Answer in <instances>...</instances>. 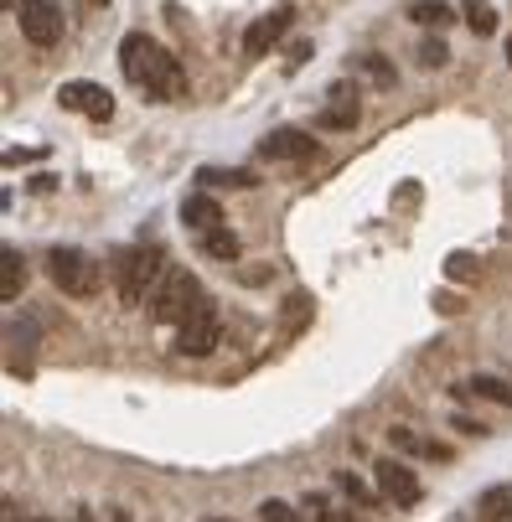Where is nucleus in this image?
Returning a JSON list of instances; mask_svg holds the SVG:
<instances>
[{"label":"nucleus","mask_w":512,"mask_h":522,"mask_svg":"<svg viewBox=\"0 0 512 522\" xmlns=\"http://www.w3.org/2000/svg\"><path fill=\"white\" fill-rule=\"evenodd\" d=\"M57 104L73 109V114H83V119H94V125H104V119L114 114V94H109V88L104 83H83V78L57 88Z\"/></svg>","instance_id":"0eeeda50"},{"label":"nucleus","mask_w":512,"mask_h":522,"mask_svg":"<svg viewBox=\"0 0 512 522\" xmlns=\"http://www.w3.org/2000/svg\"><path fill=\"white\" fill-rule=\"evenodd\" d=\"M202 181H207V187H259L254 171H244V166H233V171H202Z\"/></svg>","instance_id":"6ab92c4d"},{"label":"nucleus","mask_w":512,"mask_h":522,"mask_svg":"<svg viewBox=\"0 0 512 522\" xmlns=\"http://www.w3.org/2000/svg\"><path fill=\"white\" fill-rule=\"evenodd\" d=\"M450 274H456V280H466V274H471V259L456 254V259H450Z\"/></svg>","instance_id":"cd10ccee"},{"label":"nucleus","mask_w":512,"mask_h":522,"mask_svg":"<svg viewBox=\"0 0 512 522\" xmlns=\"http://www.w3.org/2000/svg\"><path fill=\"white\" fill-rule=\"evenodd\" d=\"M259 522H300V512H295L290 502H280V497H269V502L259 507Z\"/></svg>","instance_id":"4be33fe9"},{"label":"nucleus","mask_w":512,"mask_h":522,"mask_svg":"<svg viewBox=\"0 0 512 522\" xmlns=\"http://www.w3.org/2000/svg\"><path fill=\"white\" fill-rule=\"evenodd\" d=\"M88 6H109V0H88Z\"/></svg>","instance_id":"2f4dec72"},{"label":"nucleus","mask_w":512,"mask_h":522,"mask_svg":"<svg viewBox=\"0 0 512 522\" xmlns=\"http://www.w3.org/2000/svg\"><path fill=\"white\" fill-rule=\"evenodd\" d=\"M306 57H311V42H295V47H290V68H300Z\"/></svg>","instance_id":"bb28decb"},{"label":"nucleus","mask_w":512,"mask_h":522,"mask_svg":"<svg viewBox=\"0 0 512 522\" xmlns=\"http://www.w3.org/2000/svg\"><path fill=\"white\" fill-rule=\"evenodd\" d=\"M223 342V316H218V305L213 300H197L187 321L176 326V352L182 357H207V352H218Z\"/></svg>","instance_id":"20e7f679"},{"label":"nucleus","mask_w":512,"mask_h":522,"mask_svg":"<svg viewBox=\"0 0 512 522\" xmlns=\"http://www.w3.org/2000/svg\"><path fill=\"white\" fill-rule=\"evenodd\" d=\"M337 486L347 491V497H352V502H363V507H373V491H368L363 481H357L352 471H342V476H337Z\"/></svg>","instance_id":"b1692460"},{"label":"nucleus","mask_w":512,"mask_h":522,"mask_svg":"<svg viewBox=\"0 0 512 522\" xmlns=\"http://www.w3.org/2000/svg\"><path fill=\"white\" fill-rule=\"evenodd\" d=\"M450 424H456L461 435H487V424H476V419H450Z\"/></svg>","instance_id":"a878e982"},{"label":"nucleus","mask_w":512,"mask_h":522,"mask_svg":"<svg viewBox=\"0 0 512 522\" xmlns=\"http://www.w3.org/2000/svg\"><path fill=\"white\" fill-rule=\"evenodd\" d=\"M259 156L264 161H311L316 156V140L306 130H269L259 140Z\"/></svg>","instance_id":"1a4fd4ad"},{"label":"nucleus","mask_w":512,"mask_h":522,"mask_svg":"<svg viewBox=\"0 0 512 522\" xmlns=\"http://www.w3.org/2000/svg\"><path fill=\"white\" fill-rule=\"evenodd\" d=\"M306 321H311V295H306V290H295V295L285 300V336H295Z\"/></svg>","instance_id":"f3484780"},{"label":"nucleus","mask_w":512,"mask_h":522,"mask_svg":"<svg viewBox=\"0 0 512 522\" xmlns=\"http://www.w3.org/2000/svg\"><path fill=\"white\" fill-rule=\"evenodd\" d=\"M316 125L321 130H352L357 125V94H347V88H331V104L321 109Z\"/></svg>","instance_id":"f8f14e48"},{"label":"nucleus","mask_w":512,"mask_h":522,"mask_svg":"<svg viewBox=\"0 0 512 522\" xmlns=\"http://www.w3.org/2000/svg\"><path fill=\"white\" fill-rule=\"evenodd\" d=\"M182 223L202 238V233H213V228H223V207L207 197V192H192L187 202H182Z\"/></svg>","instance_id":"9b49d317"},{"label":"nucleus","mask_w":512,"mask_h":522,"mask_svg":"<svg viewBox=\"0 0 512 522\" xmlns=\"http://www.w3.org/2000/svg\"><path fill=\"white\" fill-rule=\"evenodd\" d=\"M16 21H21V37L32 47L63 42V11H57L52 0H16Z\"/></svg>","instance_id":"423d86ee"},{"label":"nucleus","mask_w":512,"mask_h":522,"mask_svg":"<svg viewBox=\"0 0 512 522\" xmlns=\"http://www.w3.org/2000/svg\"><path fill=\"white\" fill-rule=\"evenodd\" d=\"M0 6H6V11H11V16H16V0H0Z\"/></svg>","instance_id":"c85d7f7f"},{"label":"nucleus","mask_w":512,"mask_h":522,"mask_svg":"<svg viewBox=\"0 0 512 522\" xmlns=\"http://www.w3.org/2000/svg\"><path fill=\"white\" fill-rule=\"evenodd\" d=\"M466 26H471L476 37H492L497 32V11L481 6V0H471V6H466Z\"/></svg>","instance_id":"a211bd4d"},{"label":"nucleus","mask_w":512,"mask_h":522,"mask_svg":"<svg viewBox=\"0 0 512 522\" xmlns=\"http://www.w3.org/2000/svg\"><path fill=\"white\" fill-rule=\"evenodd\" d=\"M197 300H202L197 274H187V269H166V280L156 285V295H150V316L182 326V321H187V311H192Z\"/></svg>","instance_id":"39448f33"},{"label":"nucleus","mask_w":512,"mask_h":522,"mask_svg":"<svg viewBox=\"0 0 512 522\" xmlns=\"http://www.w3.org/2000/svg\"><path fill=\"white\" fill-rule=\"evenodd\" d=\"M507 68H512V42H507Z\"/></svg>","instance_id":"7c9ffc66"},{"label":"nucleus","mask_w":512,"mask_h":522,"mask_svg":"<svg viewBox=\"0 0 512 522\" xmlns=\"http://www.w3.org/2000/svg\"><path fill=\"white\" fill-rule=\"evenodd\" d=\"M161 280H166V259H161V249H150V243L119 249V259H114V290H119V300H125V305L150 300Z\"/></svg>","instance_id":"f03ea898"},{"label":"nucleus","mask_w":512,"mask_h":522,"mask_svg":"<svg viewBox=\"0 0 512 522\" xmlns=\"http://www.w3.org/2000/svg\"><path fill=\"white\" fill-rule=\"evenodd\" d=\"M409 21H419V26H445L450 21V6H440V0H419V6H409Z\"/></svg>","instance_id":"412c9836"},{"label":"nucleus","mask_w":512,"mask_h":522,"mask_svg":"<svg viewBox=\"0 0 512 522\" xmlns=\"http://www.w3.org/2000/svg\"><path fill=\"white\" fill-rule=\"evenodd\" d=\"M419 63H425V68H445V63H450V47H445L440 37H430L425 47H419Z\"/></svg>","instance_id":"5701e85b"},{"label":"nucleus","mask_w":512,"mask_h":522,"mask_svg":"<svg viewBox=\"0 0 512 522\" xmlns=\"http://www.w3.org/2000/svg\"><path fill=\"white\" fill-rule=\"evenodd\" d=\"M363 73H368L378 88H388V83H394V68H388L383 57H363Z\"/></svg>","instance_id":"393cba45"},{"label":"nucleus","mask_w":512,"mask_h":522,"mask_svg":"<svg viewBox=\"0 0 512 522\" xmlns=\"http://www.w3.org/2000/svg\"><path fill=\"white\" fill-rule=\"evenodd\" d=\"M290 32V11H269L244 32V57H269L280 47V37Z\"/></svg>","instance_id":"9d476101"},{"label":"nucleus","mask_w":512,"mask_h":522,"mask_svg":"<svg viewBox=\"0 0 512 522\" xmlns=\"http://www.w3.org/2000/svg\"><path fill=\"white\" fill-rule=\"evenodd\" d=\"M21 290H26V259L16 254V249H0V300H21Z\"/></svg>","instance_id":"ddd939ff"},{"label":"nucleus","mask_w":512,"mask_h":522,"mask_svg":"<svg viewBox=\"0 0 512 522\" xmlns=\"http://www.w3.org/2000/svg\"><path fill=\"white\" fill-rule=\"evenodd\" d=\"M456 393H476V398H492V404L512 409V383H502V378H492V373H476V378L461 383Z\"/></svg>","instance_id":"4468645a"},{"label":"nucleus","mask_w":512,"mask_h":522,"mask_svg":"<svg viewBox=\"0 0 512 522\" xmlns=\"http://www.w3.org/2000/svg\"><path fill=\"white\" fill-rule=\"evenodd\" d=\"M388 445H394V450H404V455H430V440H419L414 429H404V424H394V429H388Z\"/></svg>","instance_id":"aec40b11"},{"label":"nucleus","mask_w":512,"mask_h":522,"mask_svg":"<svg viewBox=\"0 0 512 522\" xmlns=\"http://www.w3.org/2000/svg\"><path fill=\"white\" fill-rule=\"evenodd\" d=\"M32 522H52V517H32Z\"/></svg>","instance_id":"473e14b6"},{"label":"nucleus","mask_w":512,"mask_h":522,"mask_svg":"<svg viewBox=\"0 0 512 522\" xmlns=\"http://www.w3.org/2000/svg\"><path fill=\"white\" fill-rule=\"evenodd\" d=\"M202 254L218 259V264H233L238 259V238L228 228H213V233H202Z\"/></svg>","instance_id":"2eb2a0df"},{"label":"nucleus","mask_w":512,"mask_h":522,"mask_svg":"<svg viewBox=\"0 0 512 522\" xmlns=\"http://www.w3.org/2000/svg\"><path fill=\"white\" fill-rule=\"evenodd\" d=\"M78 522H94V517H88V512H78Z\"/></svg>","instance_id":"c756f323"},{"label":"nucleus","mask_w":512,"mask_h":522,"mask_svg":"<svg viewBox=\"0 0 512 522\" xmlns=\"http://www.w3.org/2000/svg\"><path fill=\"white\" fill-rule=\"evenodd\" d=\"M119 68H125V78L135 88H145V99H156V104L187 99V73H182V63H176L156 37L130 32L125 42H119Z\"/></svg>","instance_id":"f257e3e1"},{"label":"nucleus","mask_w":512,"mask_h":522,"mask_svg":"<svg viewBox=\"0 0 512 522\" xmlns=\"http://www.w3.org/2000/svg\"><path fill=\"white\" fill-rule=\"evenodd\" d=\"M481 522H512V486H492L481 497Z\"/></svg>","instance_id":"dca6fc26"},{"label":"nucleus","mask_w":512,"mask_h":522,"mask_svg":"<svg viewBox=\"0 0 512 522\" xmlns=\"http://www.w3.org/2000/svg\"><path fill=\"white\" fill-rule=\"evenodd\" d=\"M47 274H52V285L63 290V295H73V300H94L99 285H104L99 264L88 259L83 249H52L47 254Z\"/></svg>","instance_id":"7ed1b4c3"},{"label":"nucleus","mask_w":512,"mask_h":522,"mask_svg":"<svg viewBox=\"0 0 512 522\" xmlns=\"http://www.w3.org/2000/svg\"><path fill=\"white\" fill-rule=\"evenodd\" d=\"M373 476H378V491L394 507H414L419 497H425V486H419V476L404 466V460H394V455H383L378 466H373Z\"/></svg>","instance_id":"6e6552de"}]
</instances>
